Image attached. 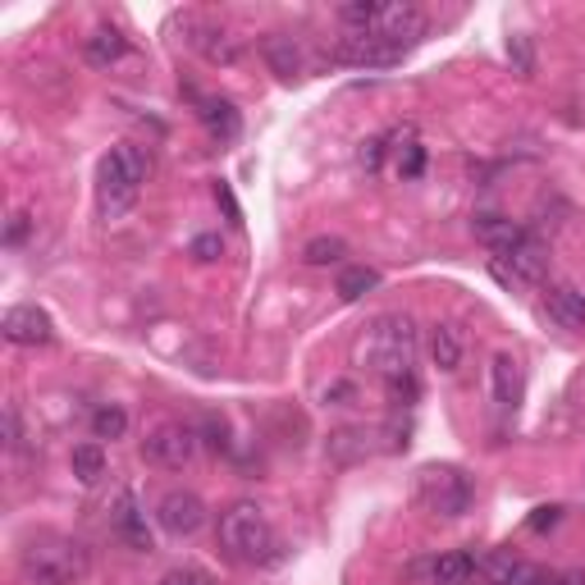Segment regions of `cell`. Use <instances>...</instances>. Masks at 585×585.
<instances>
[{"mask_svg": "<svg viewBox=\"0 0 585 585\" xmlns=\"http://www.w3.org/2000/svg\"><path fill=\"white\" fill-rule=\"evenodd\" d=\"M416 348H421L416 343V325L403 312H389L380 320H370V330L362 334V348H357L362 362L385 380V389H389V398L398 407H412L416 393H421V385H416Z\"/></svg>", "mask_w": 585, "mask_h": 585, "instance_id": "obj_1", "label": "cell"}, {"mask_svg": "<svg viewBox=\"0 0 585 585\" xmlns=\"http://www.w3.org/2000/svg\"><path fill=\"white\" fill-rule=\"evenodd\" d=\"M220 549L243 568H270L284 558V540L266 517V508L256 503H233L220 517Z\"/></svg>", "mask_w": 585, "mask_h": 585, "instance_id": "obj_2", "label": "cell"}, {"mask_svg": "<svg viewBox=\"0 0 585 585\" xmlns=\"http://www.w3.org/2000/svg\"><path fill=\"white\" fill-rule=\"evenodd\" d=\"M147 170H151L147 151L133 147V143H120V147H110L101 156V166H97V210H101L106 224L124 220L129 210L137 206L143 183H147Z\"/></svg>", "mask_w": 585, "mask_h": 585, "instance_id": "obj_3", "label": "cell"}, {"mask_svg": "<svg viewBox=\"0 0 585 585\" xmlns=\"http://www.w3.org/2000/svg\"><path fill=\"white\" fill-rule=\"evenodd\" d=\"M416 503L430 512V517H443V522H458L472 512L476 503V485L462 466H421L416 476Z\"/></svg>", "mask_w": 585, "mask_h": 585, "instance_id": "obj_4", "label": "cell"}, {"mask_svg": "<svg viewBox=\"0 0 585 585\" xmlns=\"http://www.w3.org/2000/svg\"><path fill=\"white\" fill-rule=\"evenodd\" d=\"M549 266H553V252H549V243L535 239V233H526L517 247L489 256V275H495L503 289H540L549 279Z\"/></svg>", "mask_w": 585, "mask_h": 585, "instance_id": "obj_5", "label": "cell"}, {"mask_svg": "<svg viewBox=\"0 0 585 585\" xmlns=\"http://www.w3.org/2000/svg\"><path fill=\"white\" fill-rule=\"evenodd\" d=\"M23 572L37 585H74L87 572V553L74 540H37L23 549Z\"/></svg>", "mask_w": 585, "mask_h": 585, "instance_id": "obj_6", "label": "cell"}, {"mask_svg": "<svg viewBox=\"0 0 585 585\" xmlns=\"http://www.w3.org/2000/svg\"><path fill=\"white\" fill-rule=\"evenodd\" d=\"M143 458L151 466H160V472H183L193 458H197V426H188V421H156V426L147 430L143 439Z\"/></svg>", "mask_w": 585, "mask_h": 585, "instance_id": "obj_7", "label": "cell"}, {"mask_svg": "<svg viewBox=\"0 0 585 585\" xmlns=\"http://www.w3.org/2000/svg\"><path fill=\"white\" fill-rule=\"evenodd\" d=\"M370 33L403 46V51H412V46L430 33V19L421 5H412V0H385V5L376 10V23H370Z\"/></svg>", "mask_w": 585, "mask_h": 585, "instance_id": "obj_8", "label": "cell"}, {"mask_svg": "<svg viewBox=\"0 0 585 585\" xmlns=\"http://www.w3.org/2000/svg\"><path fill=\"white\" fill-rule=\"evenodd\" d=\"M403 56H407L403 46H393V41H385L376 33H343L339 46H334V60L339 64H353V69H389V64H398Z\"/></svg>", "mask_w": 585, "mask_h": 585, "instance_id": "obj_9", "label": "cell"}, {"mask_svg": "<svg viewBox=\"0 0 585 585\" xmlns=\"http://www.w3.org/2000/svg\"><path fill=\"white\" fill-rule=\"evenodd\" d=\"M156 522L166 535H174V540H188V535H197L206 526V503L193 489H170V495L156 503Z\"/></svg>", "mask_w": 585, "mask_h": 585, "instance_id": "obj_10", "label": "cell"}, {"mask_svg": "<svg viewBox=\"0 0 585 585\" xmlns=\"http://www.w3.org/2000/svg\"><path fill=\"white\" fill-rule=\"evenodd\" d=\"M0 330H5V339L14 348H46L56 339V325L51 316H46L41 307H33V302H23V307H10L5 320H0Z\"/></svg>", "mask_w": 585, "mask_h": 585, "instance_id": "obj_11", "label": "cell"}, {"mask_svg": "<svg viewBox=\"0 0 585 585\" xmlns=\"http://www.w3.org/2000/svg\"><path fill=\"white\" fill-rule=\"evenodd\" d=\"M110 531L120 535V540L137 553H147L151 549V531H147V512L137 508V495L133 489H120L114 495V508H110Z\"/></svg>", "mask_w": 585, "mask_h": 585, "instance_id": "obj_12", "label": "cell"}, {"mask_svg": "<svg viewBox=\"0 0 585 585\" xmlns=\"http://www.w3.org/2000/svg\"><path fill=\"white\" fill-rule=\"evenodd\" d=\"M545 316L568 334H585V293L572 289V284H549L545 297H540Z\"/></svg>", "mask_w": 585, "mask_h": 585, "instance_id": "obj_13", "label": "cell"}, {"mask_svg": "<svg viewBox=\"0 0 585 585\" xmlns=\"http://www.w3.org/2000/svg\"><path fill=\"white\" fill-rule=\"evenodd\" d=\"M416 572L430 585H466L480 572V558L476 553H439L430 563H416Z\"/></svg>", "mask_w": 585, "mask_h": 585, "instance_id": "obj_14", "label": "cell"}, {"mask_svg": "<svg viewBox=\"0 0 585 585\" xmlns=\"http://www.w3.org/2000/svg\"><path fill=\"white\" fill-rule=\"evenodd\" d=\"M472 229H476V239L489 247V252H508V247H517L522 239H526V229L517 224V220H508V216H499V210H480V216L472 220Z\"/></svg>", "mask_w": 585, "mask_h": 585, "instance_id": "obj_15", "label": "cell"}, {"mask_svg": "<svg viewBox=\"0 0 585 585\" xmlns=\"http://www.w3.org/2000/svg\"><path fill=\"white\" fill-rule=\"evenodd\" d=\"M261 56H266V64H270L284 83L302 78V69H307V64H302V46H297L289 33H270V37L261 41Z\"/></svg>", "mask_w": 585, "mask_h": 585, "instance_id": "obj_16", "label": "cell"}, {"mask_svg": "<svg viewBox=\"0 0 585 585\" xmlns=\"http://www.w3.org/2000/svg\"><path fill=\"white\" fill-rule=\"evenodd\" d=\"M193 46L210 60V64H239L243 60V41L233 37L229 28H216V23H202L197 28V37H193Z\"/></svg>", "mask_w": 585, "mask_h": 585, "instance_id": "obj_17", "label": "cell"}, {"mask_svg": "<svg viewBox=\"0 0 585 585\" xmlns=\"http://www.w3.org/2000/svg\"><path fill=\"white\" fill-rule=\"evenodd\" d=\"M83 56H87L92 69H110L129 56V37L120 28H97V33L83 37Z\"/></svg>", "mask_w": 585, "mask_h": 585, "instance_id": "obj_18", "label": "cell"}, {"mask_svg": "<svg viewBox=\"0 0 585 585\" xmlns=\"http://www.w3.org/2000/svg\"><path fill=\"white\" fill-rule=\"evenodd\" d=\"M489 376H495V398L499 407H517L522 398V366L512 353H495V362H489Z\"/></svg>", "mask_w": 585, "mask_h": 585, "instance_id": "obj_19", "label": "cell"}, {"mask_svg": "<svg viewBox=\"0 0 585 585\" xmlns=\"http://www.w3.org/2000/svg\"><path fill=\"white\" fill-rule=\"evenodd\" d=\"M197 114H202V124L220 137V143L239 137V106H233V101H224V97H202V101H197Z\"/></svg>", "mask_w": 585, "mask_h": 585, "instance_id": "obj_20", "label": "cell"}, {"mask_svg": "<svg viewBox=\"0 0 585 585\" xmlns=\"http://www.w3.org/2000/svg\"><path fill=\"white\" fill-rule=\"evenodd\" d=\"M426 348H430V362L443 370V376H453V370L462 366V339H458L453 325H430Z\"/></svg>", "mask_w": 585, "mask_h": 585, "instance_id": "obj_21", "label": "cell"}, {"mask_svg": "<svg viewBox=\"0 0 585 585\" xmlns=\"http://www.w3.org/2000/svg\"><path fill=\"white\" fill-rule=\"evenodd\" d=\"M69 472H74V480L78 485H97L101 476H106V449H101V443L97 439H92V443H78V449L74 453H69Z\"/></svg>", "mask_w": 585, "mask_h": 585, "instance_id": "obj_22", "label": "cell"}, {"mask_svg": "<svg viewBox=\"0 0 585 585\" xmlns=\"http://www.w3.org/2000/svg\"><path fill=\"white\" fill-rule=\"evenodd\" d=\"M124 435H129V412L120 403H101L97 412H92V439H97V443L101 439L114 443V439H124Z\"/></svg>", "mask_w": 585, "mask_h": 585, "instance_id": "obj_23", "label": "cell"}, {"mask_svg": "<svg viewBox=\"0 0 585 585\" xmlns=\"http://www.w3.org/2000/svg\"><path fill=\"white\" fill-rule=\"evenodd\" d=\"M376 284H380V270H370V266H343L334 289H339L343 302H357V297H366Z\"/></svg>", "mask_w": 585, "mask_h": 585, "instance_id": "obj_24", "label": "cell"}, {"mask_svg": "<svg viewBox=\"0 0 585 585\" xmlns=\"http://www.w3.org/2000/svg\"><path fill=\"white\" fill-rule=\"evenodd\" d=\"M348 256V243L334 239V233H320V239H312L307 247H302V261L307 266H339Z\"/></svg>", "mask_w": 585, "mask_h": 585, "instance_id": "obj_25", "label": "cell"}, {"mask_svg": "<svg viewBox=\"0 0 585 585\" xmlns=\"http://www.w3.org/2000/svg\"><path fill=\"white\" fill-rule=\"evenodd\" d=\"M393 151V170L403 179H421V170H426V147L416 143V137H403V147H389Z\"/></svg>", "mask_w": 585, "mask_h": 585, "instance_id": "obj_26", "label": "cell"}, {"mask_svg": "<svg viewBox=\"0 0 585 585\" xmlns=\"http://www.w3.org/2000/svg\"><path fill=\"white\" fill-rule=\"evenodd\" d=\"M370 435L366 430H339L334 439H330V458H339V462H353V458H362L370 443H366Z\"/></svg>", "mask_w": 585, "mask_h": 585, "instance_id": "obj_27", "label": "cell"}, {"mask_svg": "<svg viewBox=\"0 0 585 585\" xmlns=\"http://www.w3.org/2000/svg\"><path fill=\"white\" fill-rule=\"evenodd\" d=\"M385 156H389V133H380V137H366L362 151H357V160H362V170H366V174H380Z\"/></svg>", "mask_w": 585, "mask_h": 585, "instance_id": "obj_28", "label": "cell"}, {"mask_svg": "<svg viewBox=\"0 0 585 585\" xmlns=\"http://www.w3.org/2000/svg\"><path fill=\"white\" fill-rule=\"evenodd\" d=\"M160 585H220V581L210 576L206 568H193L188 563V568H170L166 576H160Z\"/></svg>", "mask_w": 585, "mask_h": 585, "instance_id": "obj_29", "label": "cell"}, {"mask_svg": "<svg viewBox=\"0 0 585 585\" xmlns=\"http://www.w3.org/2000/svg\"><path fill=\"white\" fill-rule=\"evenodd\" d=\"M508 60L517 64V74H526V78H531V74H535V51H531V37H522V33L512 37V41H508Z\"/></svg>", "mask_w": 585, "mask_h": 585, "instance_id": "obj_30", "label": "cell"}, {"mask_svg": "<svg viewBox=\"0 0 585 585\" xmlns=\"http://www.w3.org/2000/svg\"><path fill=\"white\" fill-rule=\"evenodd\" d=\"M28 233H33V216H28V210H14L10 224H5V247H23Z\"/></svg>", "mask_w": 585, "mask_h": 585, "instance_id": "obj_31", "label": "cell"}, {"mask_svg": "<svg viewBox=\"0 0 585 585\" xmlns=\"http://www.w3.org/2000/svg\"><path fill=\"white\" fill-rule=\"evenodd\" d=\"M193 256H197V261H220V256H224L220 233H197V239H193Z\"/></svg>", "mask_w": 585, "mask_h": 585, "instance_id": "obj_32", "label": "cell"}, {"mask_svg": "<svg viewBox=\"0 0 585 585\" xmlns=\"http://www.w3.org/2000/svg\"><path fill=\"white\" fill-rule=\"evenodd\" d=\"M5 443H10V453L23 449V426H19V407L14 403L5 407Z\"/></svg>", "mask_w": 585, "mask_h": 585, "instance_id": "obj_33", "label": "cell"}, {"mask_svg": "<svg viewBox=\"0 0 585 585\" xmlns=\"http://www.w3.org/2000/svg\"><path fill=\"white\" fill-rule=\"evenodd\" d=\"M558 517H563V508H540L531 517V531H549V526H558Z\"/></svg>", "mask_w": 585, "mask_h": 585, "instance_id": "obj_34", "label": "cell"}, {"mask_svg": "<svg viewBox=\"0 0 585 585\" xmlns=\"http://www.w3.org/2000/svg\"><path fill=\"white\" fill-rule=\"evenodd\" d=\"M216 197H220V206L229 210V220H233V224H243V216H239V202H233V193L224 188V183H216Z\"/></svg>", "mask_w": 585, "mask_h": 585, "instance_id": "obj_35", "label": "cell"}, {"mask_svg": "<svg viewBox=\"0 0 585 585\" xmlns=\"http://www.w3.org/2000/svg\"><path fill=\"white\" fill-rule=\"evenodd\" d=\"M553 585H585V568H568V572H553Z\"/></svg>", "mask_w": 585, "mask_h": 585, "instance_id": "obj_36", "label": "cell"}, {"mask_svg": "<svg viewBox=\"0 0 585 585\" xmlns=\"http://www.w3.org/2000/svg\"><path fill=\"white\" fill-rule=\"evenodd\" d=\"M466 585H485V576H480V572H476V576H472V581H466Z\"/></svg>", "mask_w": 585, "mask_h": 585, "instance_id": "obj_37", "label": "cell"}]
</instances>
